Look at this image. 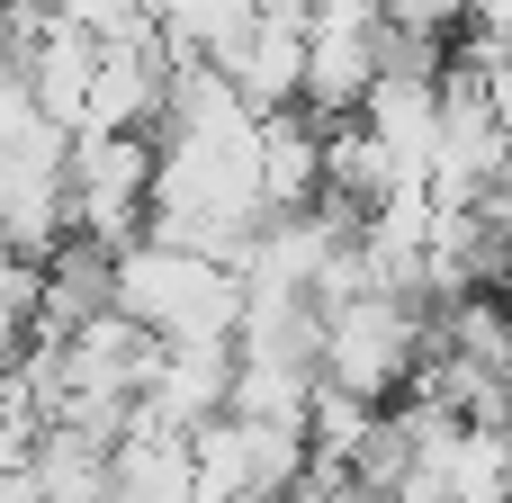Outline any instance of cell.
<instances>
[{
  "instance_id": "6da1fadb",
  "label": "cell",
  "mask_w": 512,
  "mask_h": 503,
  "mask_svg": "<svg viewBox=\"0 0 512 503\" xmlns=\"http://www.w3.org/2000/svg\"><path fill=\"white\" fill-rule=\"evenodd\" d=\"M117 306L162 342H234L243 306H252V279L216 252H180V243L144 234V243L117 252Z\"/></svg>"
},
{
  "instance_id": "7a4b0ae2",
  "label": "cell",
  "mask_w": 512,
  "mask_h": 503,
  "mask_svg": "<svg viewBox=\"0 0 512 503\" xmlns=\"http://www.w3.org/2000/svg\"><path fill=\"white\" fill-rule=\"evenodd\" d=\"M432 360V297H405V288H360L351 306L324 315V378L387 405L423 378Z\"/></svg>"
},
{
  "instance_id": "3957f363",
  "label": "cell",
  "mask_w": 512,
  "mask_h": 503,
  "mask_svg": "<svg viewBox=\"0 0 512 503\" xmlns=\"http://www.w3.org/2000/svg\"><path fill=\"white\" fill-rule=\"evenodd\" d=\"M153 180H162V135H72V234L99 252L144 243Z\"/></svg>"
},
{
  "instance_id": "277c9868",
  "label": "cell",
  "mask_w": 512,
  "mask_h": 503,
  "mask_svg": "<svg viewBox=\"0 0 512 503\" xmlns=\"http://www.w3.org/2000/svg\"><path fill=\"white\" fill-rule=\"evenodd\" d=\"M0 234L9 252H36V261L72 243V126L45 117L27 144L0 153Z\"/></svg>"
},
{
  "instance_id": "5b68a950",
  "label": "cell",
  "mask_w": 512,
  "mask_h": 503,
  "mask_svg": "<svg viewBox=\"0 0 512 503\" xmlns=\"http://www.w3.org/2000/svg\"><path fill=\"white\" fill-rule=\"evenodd\" d=\"M234 369H243L234 342H162V369L144 387V414L171 423V432H207L216 414H234Z\"/></svg>"
},
{
  "instance_id": "8992f818",
  "label": "cell",
  "mask_w": 512,
  "mask_h": 503,
  "mask_svg": "<svg viewBox=\"0 0 512 503\" xmlns=\"http://www.w3.org/2000/svg\"><path fill=\"white\" fill-rule=\"evenodd\" d=\"M360 126H369L414 180H432V153H441V81H432V72H378V90L360 99Z\"/></svg>"
},
{
  "instance_id": "52a82bcc",
  "label": "cell",
  "mask_w": 512,
  "mask_h": 503,
  "mask_svg": "<svg viewBox=\"0 0 512 503\" xmlns=\"http://www.w3.org/2000/svg\"><path fill=\"white\" fill-rule=\"evenodd\" d=\"M306 27L315 18H270V9L243 27V45L225 54V72L243 81L252 108H306Z\"/></svg>"
},
{
  "instance_id": "ba28073f",
  "label": "cell",
  "mask_w": 512,
  "mask_h": 503,
  "mask_svg": "<svg viewBox=\"0 0 512 503\" xmlns=\"http://www.w3.org/2000/svg\"><path fill=\"white\" fill-rule=\"evenodd\" d=\"M324 126L333 117H315V108H261V189L279 216L324 198Z\"/></svg>"
},
{
  "instance_id": "9c48e42d",
  "label": "cell",
  "mask_w": 512,
  "mask_h": 503,
  "mask_svg": "<svg viewBox=\"0 0 512 503\" xmlns=\"http://www.w3.org/2000/svg\"><path fill=\"white\" fill-rule=\"evenodd\" d=\"M117 503H198V441L135 414V432L117 441Z\"/></svg>"
},
{
  "instance_id": "30bf717a",
  "label": "cell",
  "mask_w": 512,
  "mask_h": 503,
  "mask_svg": "<svg viewBox=\"0 0 512 503\" xmlns=\"http://www.w3.org/2000/svg\"><path fill=\"white\" fill-rule=\"evenodd\" d=\"M108 306H117V252H99V243L72 234V243L45 261V324H36V333L63 342V333H81V324L108 315Z\"/></svg>"
},
{
  "instance_id": "8fae6325",
  "label": "cell",
  "mask_w": 512,
  "mask_h": 503,
  "mask_svg": "<svg viewBox=\"0 0 512 503\" xmlns=\"http://www.w3.org/2000/svg\"><path fill=\"white\" fill-rule=\"evenodd\" d=\"M378 18L405 27V36H441V45H459V36L477 27V0H378Z\"/></svg>"
},
{
  "instance_id": "7c38bea8",
  "label": "cell",
  "mask_w": 512,
  "mask_h": 503,
  "mask_svg": "<svg viewBox=\"0 0 512 503\" xmlns=\"http://www.w3.org/2000/svg\"><path fill=\"white\" fill-rule=\"evenodd\" d=\"M36 126H45L36 81H27V63H18V54H0V153H9V144H27Z\"/></svg>"
},
{
  "instance_id": "4fadbf2b",
  "label": "cell",
  "mask_w": 512,
  "mask_h": 503,
  "mask_svg": "<svg viewBox=\"0 0 512 503\" xmlns=\"http://www.w3.org/2000/svg\"><path fill=\"white\" fill-rule=\"evenodd\" d=\"M261 9H270V18H315L324 0H261Z\"/></svg>"
},
{
  "instance_id": "5bb4252c",
  "label": "cell",
  "mask_w": 512,
  "mask_h": 503,
  "mask_svg": "<svg viewBox=\"0 0 512 503\" xmlns=\"http://www.w3.org/2000/svg\"><path fill=\"white\" fill-rule=\"evenodd\" d=\"M0 252H9V234H0Z\"/></svg>"
}]
</instances>
